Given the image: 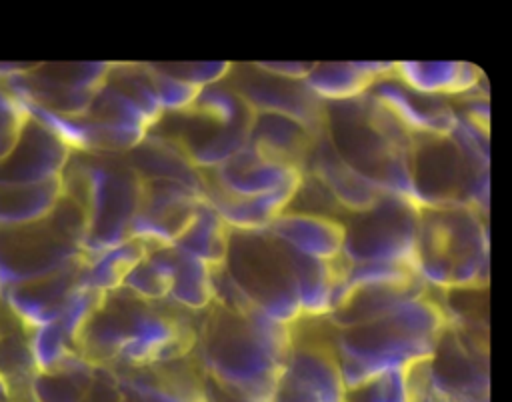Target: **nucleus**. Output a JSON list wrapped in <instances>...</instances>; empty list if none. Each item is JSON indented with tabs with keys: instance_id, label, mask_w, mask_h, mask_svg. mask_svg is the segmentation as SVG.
Wrapping results in <instances>:
<instances>
[{
	"instance_id": "obj_1",
	"label": "nucleus",
	"mask_w": 512,
	"mask_h": 402,
	"mask_svg": "<svg viewBox=\"0 0 512 402\" xmlns=\"http://www.w3.org/2000/svg\"><path fill=\"white\" fill-rule=\"evenodd\" d=\"M292 344L290 326L262 310L252 308L242 314L212 302L196 350L204 374L258 400L272 402Z\"/></svg>"
},
{
	"instance_id": "obj_2",
	"label": "nucleus",
	"mask_w": 512,
	"mask_h": 402,
	"mask_svg": "<svg viewBox=\"0 0 512 402\" xmlns=\"http://www.w3.org/2000/svg\"><path fill=\"white\" fill-rule=\"evenodd\" d=\"M446 324L440 304L422 294L376 318L340 328L334 352L348 392L388 370H414L426 362Z\"/></svg>"
},
{
	"instance_id": "obj_3",
	"label": "nucleus",
	"mask_w": 512,
	"mask_h": 402,
	"mask_svg": "<svg viewBox=\"0 0 512 402\" xmlns=\"http://www.w3.org/2000/svg\"><path fill=\"white\" fill-rule=\"evenodd\" d=\"M408 188L418 206H474L488 214L490 150L484 122L460 112L448 132L408 140Z\"/></svg>"
},
{
	"instance_id": "obj_4",
	"label": "nucleus",
	"mask_w": 512,
	"mask_h": 402,
	"mask_svg": "<svg viewBox=\"0 0 512 402\" xmlns=\"http://www.w3.org/2000/svg\"><path fill=\"white\" fill-rule=\"evenodd\" d=\"M324 136L336 154L384 192L410 196L408 140L410 132L370 92L326 102Z\"/></svg>"
},
{
	"instance_id": "obj_5",
	"label": "nucleus",
	"mask_w": 512,
	"mask_h": 402,
	"mask_svg": "<svg viewBox=\"0 0 512 402\" xmlns=\"http://www.w3.org/2000/svg\"><path fill=\"white\" fill-rule=\"evenodd\" d=\"M412 268L428 286H484L490 270L486 212L474 206H418Z\"/></svg>"
},
{
	"instance_id": "obj_6",
	"label": "nucleus",
	"mask_w": 512,
	"mask_h": 402,
	"mask_svg": "<svg viewBox=\"0 0 512 402\" xmlns=\"http://www.w3.org/2000/svg\"><path fill=\"white\" fill-rule=\"evenodd\" d=\"M120 154L72 152L62 174V192L86 212L84 254L96 256L130 238L140 210L144 180Z\"/></svg>"
},
{
	"instance_id": "obj_7",
	"label": "nucleus",
	"mask_w": 512,
	"mask_h": 402,
	"mask_svg": "<svg viewBox=\"0 0 512 402\" xmlns=\"http://www.w3.org/2000/svg\"><path fill=\"white\" fill-rule=\"evenodd\" d=\"M86 232L84 208L64 192L46 218L0 226V298L18 284L56 272L86 256Z\"/></svg>"
},
{
	"instance_id": "obj_8",
	"label": "nucleus",
	"mask_w": 512,
	"mask_h": 402,
	"mask_svg": "<svg viewBox=\"0 0 512 402\" xmlns=\"http://www.w3.org/2000/svg\"><path fill=\"white\" fill-rule=\"evenodd\" d=\"M222 268L242 294L270 318L292 326L302 316L290 248L270 230L230 228Z\"/></svg>"
},
{
	"instance_id": "obj_9",
	"label": "nucleus",
	"mask_w": 512,
	"mask_h": 402,
	"mask_svg": "<svg viewBox=\"0 0 512 402\" xmlns=\"http://www.w3.org/2000/svg\"><path fill=\"white\" fill-rule=\"evenodd\" d=\"M342 224L344 264L412 268L418 204L410 196L382 192L368 208L348 212Z\"/></svg>"
},
{
	"instance_id": "obj_10",
	"label": "nucleus",
	"mask_w": 512,
	"mask_h": 402,
	"mask_svg": "<svg viewBox=\"0 0 512 402\" xmlns=\"http://www.w3.org/2000/svg\"><path fill=\"white\" fill-rule=\"evenodd\" d=\"M414 370L422 402H490L486 342L464 324L448 320L432 356Z\"/></svg>"
},
{
	"instance_id": "obj_11",
	"label": "nucleus",
	"mask_w": 512,
	"mask_h": 402,
	"mask_svg": "<svg viewBox=\"0 0 512 402\" xmlns=\"http://www.w3.org/2000/svg\"><path fill=\"white\" fill-rule=\"evenodd\" d=\"M112 64H34L6 80L8 90L26 102L64 116H84L104 84Z\"/></svg>"
},
{
	"instance_id": "obj_12",
	"label": "nucleus",
	"mask_w": 512,
	"mask_h": 402,
	"mask_svg": "<svg viewBox=\"0 0 512 402\" xmlns=\"http://www.w3.org/2000/svg\"><path fill=\"white\" fill-rule=\"evenodd\" d=\"M226 82L236 88L256 112L282 114L298 120L314 134H322L326 102H322L304 80L280 78L250 64L232 66Z\"/></svg>"
},
{
	"instance_id": "obj_13",
	"label": "nucleus",
	"mask_w": 512,
	"mask_h": 402,
	"mask_svg": "<svg viewBox=\"0 0 512 402\" xmlns=\"http://www.w3.org/2000/svg\"><path fill=\"white\" fill-rule=\"evenodd\" d=\"M204 200L206 190L202 188L174 180H144L142 204L130 238H138L150 248L172 246Z\"/></svg>"
},
{
	"instance_id": "obj_14",
	"label": "nucleus",
	"mask_w": 512,
	"mask_h": 402,
	"mask_svg": "<svg viewBox=\"0 0 512 402\" xmlns=\"http://www.w3.org/2000/svg\"><path fill=\"white\" fill-rule=\"evenodd\" d=\"M272 402H348V388L334 348L318 342H294Z\"/></svg>"
},
{
	"instance_id": "obj_15",
	"label": "nucleus",
	"mask_w": 512,
	"mask_h": 402,
	"mask_svg": "<svg viewBox=\"0 0 512 402\" xmlns=\"http://www.w3.org/2000/svg\"><path fill=\"white\" fill-rule=\"evenodd\" d=\"M72 148L40 120L28 116L12 152L0 162L2 184H40L62 178Z\"/></svg>"
},
{
	"instance_id": "obj_16",
	"label": "nucleus",
	"mask_w": 512,
	"mask_h": 402,
	"mask_svg": "<svg viewBox=\"0 0 512 402\" xmlns=\"http://www.w3.org/2000/svg\"><path fill=\"white\" fill-rule=\"evenodd\" d=\"M206 186L230 196H262L280 190L298 192L304 170L262 156L248 144L228 158L222 166L204 172Z\"/></svg>"
},
{
	"instance_id": "obj_17",
	"label": "nucleus",
	"mask_w": 512,
	"mask_h": 402,
	"mask_svg": "<svg viewBox=\"0 0 512 402\" xmlns=\"http://www.w3.org/2000/svg\"><path fill=\"white\" fill-rule=\"evenodd\" d=\"M84 264L86 256H80L56 272L10 288L2 300L30 330L56 322L76 288L82 284Z\"/></svg>"
},
{
	"instance_id": "obj_18",
	"label": "nucleus",
	"mask_w": 512,
	"mask_h": 402,
	"mask_svg": "<svg viewBox=\"0 0 512 402\" xmlns=\"http://www.w3.org/2000/svg\"><path fill=\"white\" fill-rule=\"evenodd\" d=\"M140 298L126 288L106 294L100 308L86 322L78 348L82 358L94 366L118 362L124 346L132 336V324Z\"/></svg>"
},
{
	"instance_id": "obj_19",
	"label": "nucleus",
	"mask_w": 512,
	"mask_h": 402,
	"mask_svg": "<svg viewBox=\"0 0 512 402\" xmlns=\"http://www.w3.org/2000/svg\"><path fill=\"white\" fill-rule=\"evenodd\" d=\"M410 132H448L460 120V110L442 96H432L406 86L392 74L382 76L368 90Z\"/></svg>"
},
{
	"instance_id": "obj_20",
	"label": "nucleus",
	"mask_w": 512,
	"mask_h": 402,
	"mask_svg": "<svg viewBox=\"0 0 512 402\" xmlns=\"http://www.w3.org/2000/svg\"><path fill=\"white\" fill-rule=\"evenodd\" d=\"M306 168L312 174V178L318 182V186L338 206L346 208L348 212H360L368 208L384 192L372 180H368L366 176L356 172L352 166H348L330 146L324 132L316 138L306 158L304 172Z\"/></svg>"
},
{
	"instance_id": "obj_21",
	"label": "nucleus",
	"mask_w": 512,
	"mask_h": 402,
	"mask_svg": "<svg viewBox=\"0 0 512 402\" xmlns=\"http://www.w3.org/2000/svg\"><path fill=\"white\" fill-rule=\"evenodd\" d=\"M268 230L304 256L324 262H334L342 256L344 224L338 218L318 212L286 210Z\"/></svg>"
},
{
	"instance_id": "obj_22",
	"label": "nucleus",
	"mask_w": 512,
	"mask_h": 402,
	"mask_svg": "<svg viewBox=\"0 0 512 402\" xmlns=\"http://www.w3.org/2000/svg\"><path fill=\"white\" fill-rule=\"evenodd\" d=\"M424 286L426 284L418 276L358 284L342 296L336 308L328 314V320L336 330L366 322L410 298L426 294Z\"/></svg>"
},
{
	"instance_id": "obj_23",
	"label": "nucleus",
	"mask_w": 512,
	"mask_h": 402,
	"mask_svg": "<svg viewBox=\"0 0 512 402\" xmlns=\"http://www.w3.org/2000/svg\"><path fill=\"white\" fill-rule=\"evenodd\" d=\"M318 136L320 134H314L294 118L274 112H256L248 146L266 158L304 170L306 158Z\"/></svg>"
},
{
	"instance_id": "obj_24",
	"label": "nucleus",
	"mask_w": 512,
	"mask_h": 402,
	"mask_svg": "<svg viewBox=\"0 0 512 402\" xmlns=\"http://www.w3.org/2000/svg\"><path fill=\"white\" fill-rule=\"evenodd\" d=\"M392 72L394 62H318L304 82L322 102H344L364 96Z\"/></svg>"
},
{
	"instance_id": "obj_25",
	"label": "nucleus",
	"mask_w": 512,
	"mask_h": 402,
	"mask_svg": "<svg viewBox=\"0 0 512 402\" xmlns=\"http://www.w3.org/2000/svg\"><path fill=\"white\" fill-rule=\"evenodd\" d=\"M126 160L142 180H174L206 190L204 172L190 162L174 140L162 134L148 132V136L126 154Z\"/></svg>"
},
{
	"instance_id": "obj_26",
	"label": "nucleus",
	"mask_w": 512,
	"mask_h": 402,
	"mask_svg": "<svg viewBox=\"0 0 512 402\" xmlns=\"http://www.w3.org/2000/svg\"><path fill=\"white\" fill-rule=\"evenodd\" d=\"M394 76L418 92L442 98L476 92L484 80V72L470 62H394Z\"/></svg>"
},
{
	"instance_id": "obj_27",
	"label": "nucleus",
	"mask_w": 512,
	"mask_h": 402,
	"mask_svg": "<svg viewBox=\"0 0 512 402\" xmlns=\"http://www.w3.org/2000/svg\"><path fill=\"white\" fill-rule=\"evenodd\" d=\"M296 194L294 190H280L262 196H230L206 186V200L234 230H268L290 208Z\"/></svg>"
},
{
	"instance_id": "obj_28",
	"label": "nucleus",
	"mask_w": 512,
	"mask_h": 402,
	"mask_svg": "<svg viewBox=\"0 0 512 402\" xmlns=\"http://www.w3.org/2000/svg\"><path fill=\"white\" fill-rule=\"evenodd\" d=\"M290 258L302 316H328L338 282V260H316L296 252L294 248H290Z\"/></svg>"
},
{
	"instance_id": "obj_29",
	"label": "nucleus",
	"mask_w": 512,
	"mask_h": 402,
	"mask_svg": "<svg viewBox=\"0 0 512 402\" xmlns=\"http://www.w3.org/2000/svg\"><path fill=\"white\" fill-rule=\"evenodd\" d=\"M230 240V226L224 222L220 212L204 200L182 236L172 244L184 254H190L212 268H218L226 260Z\"/></svg>"
},
{
	"instance_id": "obj_30",
	"label": "nucleus",
	"mask_w": 512,
	"mask_h": 402,
	"mask_svg": "<svg viewBox=\"0 0 512 402\" xmlns=\"http://www.w3.org/2000/svg\"><path fill=\"white\" fill-rule=\"evenodd\" d=\"M62 196V178L40 184L0 182V226L30 224L46 218Z\"/></svg>"
},
{
	"instance_id": "obj_31",
	"label": "nucleus",
	"mask_w": 512,
	"mask_h": 402,
	"mask_svg": "<svg viewBox=\"0 0 512 402\" xmlns=\"http://www.w3.org/2000/svg\"><path fill=\"white\" fill-rule=\"evenodd\" d=\"M148 250H154V248H150L146 242L138 238H128L126 242L106 252H100L96 256H86L82 282L104 294L120 290L130 270L148 254Z\"/></svg>"
},
{
	"instance_id": "obj_32",
	"label": "nucleus",
	"mask_w": 512,
	"mask_h": 402,
	"mask_svg": "<svg viewBox=\"0 0 512 402\" xmlns=\"http://www.w3.org/2000/svg\"><path fill=\"white\" fill-rule=\"evenodd\" d=\"M98 366L78 356L62 368L38 372L32 380L30 402H82Z\"/></svg>"
},
{
	"instance_id": "obj_33",
	"label": "nucleus",
	"mask_w": 512,
	"mask_h": 402,
	"mask_svg": "<svg viewBox=\"0 0 512 402\" xmlns=\"http://www.w3.org/2000/svg\"><path fill=\"white\" fill-rule=\"evenodd\" d=\"M214 270L210 264L174 248L170 302L188 310H204L214 302Z\"/></svg>"
},
{
	"instance_id": "obj_34",
	"label": "nucleus",
	"mask_w": 512,
	"mask_h": 402,
	"mask_svg": "<svg viewBox=\"0 0 512 402\" xmlns=\"http://www.w3.org/2000/svg\"><path fill=\"white\" fill-rule=\"evenodd\" d=\"M174 246L148 250V254L130 270L124 280L128 292L146 302H166L172 290Z\"/></svg>"
},
{
	"instance_id": "obj_35",
	"label": "nucleus",
	"mask_w": 512,
	"mask_h": 402,
	"mask_svg": "<svg viewBox=\"0 0 512 402\" xmlns=\"http://www.w3.org/2000/svg\"><path fill=\"white\" fill-rule=\"evenodd\" d=\"M196 114L218 122L222 126H246L252 128L256 110L246 102V98L232 88L226 80L220 84L206 86L198 92V98L190 106Z\"/></svg>"
},
{
	"instance_id": "obj_36",
	"label": "nucleus",
	"mask_w": 512,
	"mask_h": 402,
	"mask_svg": "<svg viewBox=\"0 0 512 402\" xmlns=\"http://www.w3.org/2000/svg\"><path fill=\"white\" fill-rule=\"evenodd\" d=\"M30 352L38 372H50L66 366L74 358L82 356L78 348V340L64 330V326L56 320L30 330L28 336Z\"/></svg>"
},
{
	"instance_id": "obj_37",
	"label": "nucleus",
	"mask_w": 512,
	"mask_h": 402,
	"mask_svg": "<svg viewBox=\"0 0 512 402\" xmlns=\"http://www.w3.org/2000/svg\"><path fill=\"white\" fill-rule=\"evenodd\" d=\"M36 374L30 342L14 334L0 336V378L8 386L14 402H22V394L30 402V388Z\"/></svg>"
},
{
	"instance_id": "obj_38",
	"label": "nucleus",
	"mask_w": 512,
	"mask_h": 402,
	"mask_svg": "<svg viewBox=\"0 0 512 402\" xmlns=\"http://www.w3.org/2000/svg\"><path fill=\"white\" fill-rule=\"evenodd\" d=\"M412 372L404 368L388 370L362 388L348 392V396H352V402H416Z\"/></svg>"
},
{
	"instance_id": "obj_39",
	"label": "nucleus",
	"mask_w": 512,
	"mask_h": 402,
	"mask_svg": "<svg viewBox=\"0 0 512 402\" xmlns=\"http://www.w3.org/2000/svg\"><path fill=\"white\" fill-rule=\"evenodd\" d=\"M150 74H152V82H154V90H156V98L158 104L162 108V114H178L188 110L194 100L198 98V92L202 88H196L164 70H160L156 64H148Z\"/></svg>"
},
{
	"instance_id": "obj_40",
	"label": "nucleus",
	"mask_w": 512,
	"mask_h": 402,
	"mask_svg": "<svg viewBox=\"0 0 512 402\" xmlns=\"http://www.w3.org/2000/svg\"><path fill=\"white\" fill-rule=\"evenodd\" d=\"M160 70L196 86L206 88L212 84H220L232 72L230 62H186V64H156Z\"/></svg>"
},
{
	"instance_id": "obj_41",
	"label": "nucleus",
	"mask_w": 512,
	"mask_h": 402,
	"mask_svg": "<svg viewBox=\"0 0 512 402\" xmlns=\"http://www.w3.org/2000/svg\"><path fill=\"white\" fill-rule=\"evenodd\" d=\"M82 402H124L122 378L108 366H98L94 382L90 384Z\"/></svg>"
},
{
	"instance_id": "obj_42",
	"label": "nucleus",
	"mask_w": 512,
	"mask_h": 402,
	"mask_svg": "<svg viewBox=\"0 0 512 402\" xmlns=\"http://www.w3.org/2000/svg\"><path fill=\"white\" fill-rule=\"evenodd\" d=\"M26 118H28V114H26L22 102L14 108H8V110L0 112V162L16 146Z\"/></svg>"
},
{
	"instance_id": "obj_43",
	"label": "nucleus",
	"mask_w": 512,
	"mask_h": 402,
	"mask_svg": "<svg viewBox=\"0 0 512 402\" xmlns=\"http://www.w3.org/2000/svg\"><path fill=\"white\" fill-rule=\"evenodd\" d=\"M202 390H204V400L206 402H264L258 400L246 392H240L236 388H230L212 376L202 372Z\"/></svg>"
},
{
	"instance_id": "obj_44",
	"label": "nucleus",
	"mask_w": 512,
	"mask_h": 402,
	"mask_svg": "<svg viewBox=\"0 0 512 402\" xmlns=\"http://www.w3.org/2000/svg\"><path fill=\"white\" fill-rule=\"evenodd\" d=\"M256 66L264 72L290 80H306L312 70V62H256Z\"/></svg>"
},
{
	"instance_id": "obj_45",
	"label": "nucleus",
	"mask_w": 512,
	"mask_h": 402,
	"mask_svg": "<svg viewBox=\"0 0 512 402\" xmlns=\"http://www.w3.org/2000/svg\"><path fill=\"white\" fill-rule=\"evenodd\" d=\"M0 402H14L12 394H10L8 386L2 382V378H0Z\"/></svg>"
}]
</instances>
